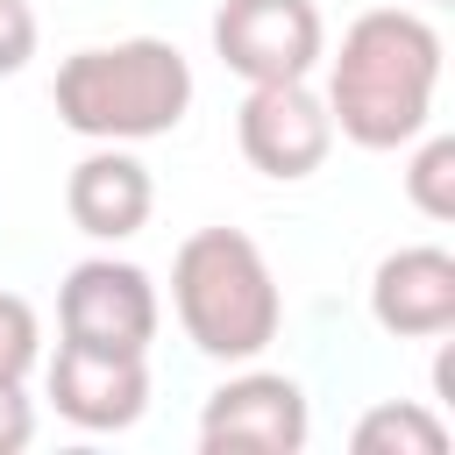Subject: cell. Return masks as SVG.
I'll return each mask as SVG.
<instances>
[{
    "label": "cell",
    "instance_id": "obj_1",
    "mask_svg": "<svg viewBox=\"0 0 455 455\" xmlns=\"http://www.w3.org/2000/svg\"><path fill=\"white\" fill-rule=\"evenodd\" d=\"M441 92V36L412 7H370L348 21L327 71V121L355 149H405L427 135Z\"/></svg>",
    "mask_w": 455,
    "mask_h": 455
},
{
    "label": "cell",
    "instance_id": "obj_2",
    "mask_svg": "<svg viewBox=\"0 0 455 455\" xmlns=\"http://www.w3.org/2000/svg\"><path fill=\"white\" fill-rule=\"evenodd\" d=\"M57 121L85 142H149L192 114V64L164 36H121L57 64Z\"/></svg>",
    "mask_w": 455,
    "mask_h": 455
},
{
    "label": "cell",
    "instance_id": "obj_3",
    "mask_svg": "<svg viewBox=\"0 0 455 455\" xmlns=\"http://www.w3.org/2000/svg\"><path fill=\"white\" fill-rule=\"evenodd\" d=\"M171 306L199 355L256 363L284 327V291L242 228H199L171 256Z\"/></svg>",
    "mask_w": 455,
    "mask_h": 455
},
{
    "label": "cell",
    "instance_id": "obj_4",
    "mask_svg": "<svg viewBox=\"0 0 455 455\" xmlns=\"http://www.w3.org/2000/svg\"><path fill=\"white\" fill-rule=\"evenodd\" d=\"M156 284L142 263H114V256H85L64 270L57 284V327L78 348H107V355H149L156 341Z\"/></svg>",
    "mask_w": 455,
    "mask_h": 455
},
{
    "label": "cell",
    "instance_id": "obj_5",
    "mask_svg": "<svg viewBox=\"0 0 455 455\" xmlns=\"http://www.w3.org/2000/svg\"><path fill=\"white\" fill-rule=\"evenodd\" d=\"M213 50L242 85H291L327 57V21L313 0H220Z\"/></svg>",
    "mask_w": 455,
    "mask_h": 455
},
{
    "label": "cell",
    "instance_id": "obj_6",
    "mask_svg": "<svg viewBox=\"0 0 455 455\" xmlns=\"http://www.w3.org/2000/svg\"><path fill=\"white\" fill-rule=\"evenodd\" d=\"M306 434H313V412L284 370H242L220 391H206V412H199L206 455H299Z\"/></svg>",
    "mask_w": 455,
    "mask_h": 455
},
{
    "label": "cell",
    "instance_id": "obj_7",
    "mask_svg": "<svg viewBox=\"0 0 455 455\" xmlns=\"http://www.w3.org/2000/svg\"><path fill=\"white\" fill-rule=\"evenodd\" d=\"M235 142L249 156V171L277 178V185H299L327 164L334 149V121H327V100L291 78V85H249L242 114H235Z\"/></svg>",
    "mask_w": 455,
    "mask_h": 455
},
{
    "label": "cell",
    "instance_id": "obj_8",
    "mask_svg": "<svg viewBox=\"0 0 455 455\" xmlns=\"http://www.w3.org/2000/svg\"><path fill=\"white\" fill-rule=\"evenodd\" d=\"M50 405L85 434H121L149 412V355H107L57 341L50 355Z\"/></svg>",
    "mask_w": 455,
    "mask_h": 455
},
{
    "label": "cell",
    "instance_id": "obj_9",
    "mask_svg": "<svg viewBox=\"0 0 455 455\" xmlns=\"http://www.w3.org/2000/svg\"><path fill=\"white\" fill-rule=\"evenodd\" d=\"M370 320L398 341H441L455 334V256L441 242L391 249L370 277Z\"/></svg>",
    "mask_w": 455,
    "mask_h": 455
},
{
    "label": "cell",
    "instance_id": "obj_10",
    "mask_svg": "<svg viewBox=\"0 0 455 455\" xmlns=\"http://www.w3.org/2000/svg\"><path fill=\"white\" fill-rule=\"evenodd\" d=\"M149 206H156V185H149V164L128 156V142H100V149L78 156L71 178H64V213H71V228L92 235V242H128V235H142Z\"/></svg>",
    "mask_w": 455,
    "mask_h": 455
},
{
    "label": "cell",
    "instance_id": "obj_11",
    "mask_svg": "<svg viewBox=\"0 0 455 455\" xmlns=\"http://www.w3.org/2000/svg\"><path fill=\"white\" fill-rule=\"evenodd\" d=\"M355 455H441L448 448V419L412 405V398H384L355 419Z\"/></svg>",
    "mask_w": 455,
    "mask_h": 455
},
{
    "label": "cell",
    "instance_id": "obj_12",
    "mask_svg": "<svg viewBox=\"0 0 455 455\" xmlns=\"http://www.w3.org/2000/svg\"><path fill=\"white\" fill-rule=\"evenodd\" d=\"M405 199H412L427 220H455V135H412Z\"/></svg>",
    "mask_w": 455,
    "mask_h": 455
},
{
    "label": "cell",
    "instance_id": "obj_13",
    "mask_svg": "<svg viewBox=\"0 0 455 455\" xmlns=\"http://www.w3.org/2000/svg\"><path fill=\"white\" fill-rule=\"evenodd\" d=\"M43 363V327L21 291H0V377H28Z\"/></svg>",
    "mask_w": 455,
    "mask_h": 455
},
{
    "label": "cell",
    "instance_id": "obj_14",
    "mask_svg": "<svg viewBox=\"0 0 455 455\" xmlns=\"http://www.w3.org/2000/svg\"><path fill=\"white\" fill-rule=\"evenodd\" d=\"M36 57V14L28 0H0V78H14Z\"/></svg>",
    "mask_w": 455,
    "mask_h": 455
},
{
    "label": "cell",
    "instance_id": "obj_15",
    "mask_svg": "<svg viewBox=\"0 0 455 455\" xmlns=\"http://www.w3.org/2000/svg\"><path fill=\"white\" fill-rule=\"evenodd\" d=\"M36 441V405L21 391V377H0V455H21Z\"/></svg>",
    "mask_w": 455,
    "mask_h": 455
}]
</instances>
